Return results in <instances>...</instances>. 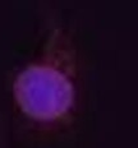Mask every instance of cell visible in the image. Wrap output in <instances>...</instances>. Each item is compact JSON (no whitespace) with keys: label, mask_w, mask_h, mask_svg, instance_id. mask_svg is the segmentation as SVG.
Listing matches in <instances>:
<instances>
[{"label":"cell","mask_w":138,"mask_h":148,"mask_svg":"<svg viewBox=\"0 0 138 148\" xmlns=\"http://www.w3.org/2000/svg\"><path fill=\"white\" fill-rule=\"evenodd\" d=\"M13 97L21 112L41 123L65 119L76 103V86L70 74L50 56L24 66L13 83Z\"/></svg>","instance_id":"obj_1"}]
</instances>
